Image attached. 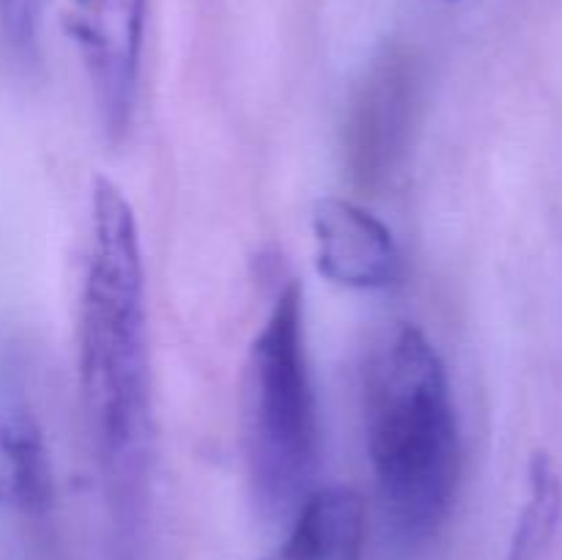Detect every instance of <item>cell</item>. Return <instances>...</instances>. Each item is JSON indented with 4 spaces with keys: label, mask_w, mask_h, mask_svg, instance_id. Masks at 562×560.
I'll return each instance as SVG.
<instances>
[{
    "label": "cell",
    "mask_w": 562,
    "mask_h": 560,
    "mask_svg": "<svg viewBox=\"0 0 562 560\" xmlns=\"http://www.w3.org/2000/svg\"><path fill=\"white\" fill-rule=\"evenodd\" d=\"M450 3H459V0H450Z\"/></svg>",
    "instance_id": "8fae6325"
},
{
    "label": "cell",
    "mask_w": 562,
    "mask_h": 560,
    "mask_svg": "<svg viewBox=\"0 0 562 560\" xmlns=\"http://www.w3.org/2000/svg\"><path fill=\"white\" fill-rule=\"evenodd\" d=\"M245 448L256 500L285 516L311 497L322 461L300 283H285L245 362Z\"/></svg>",
    "instance_id": "3957f363"
},
{
    "label": "cell",
    "mask_w": 562,
    "mask_h": 560,
    "mask_svg": "<svg viewBox=\"0 0 562 560\" xmlns=\"http://www.w3.org/2000/svg\"><path fill=\"white\" fill-rule=\"evenodd\" d=\"M417 104V71L404 49H387L368 66L351 99L346 159L357 184L379 187L409 143Z\"/></svg>",
    "instance_id": "5b68a950"
},
{
    "label": "cell",
    "mask_w": 562,
    "mask_h": 560,
    "mask_svg": "<svg viewBox=\"0 0 562 560\" xmlns=\"http://www.w3.org/2000/svg\"><path fill=\"white\" fill-rule=\"evenodd\" d=\"M148 0H66V27L86 66L102 126H130L140 77Z\"/></svg>",
    "instance_id": "277c9868"
},
{
    "label": "cell",
    "mask_w": 562,
    "mask_h": 560,
    "mask_svg": "<svg viewBox=\"0 0 562 560\" xmlns=\"http://www.w3.org/2000/svg\"><path fill=\"white\" fill-rule=\"evenodd\" d=\"M42 9L44 0H0V36L20 58L36 55Z\"/></svg>",
    "instance_id": "30bf717a"
},
{
    "label": "cell",
    "mask_w": 562,
    "mask_h": 560,
    "mask_svg": "<svg viewBox=\"0 0 562 560\" xmlns=\"http://www.w3.org/2000/svg\"><path fill=\"white\" fill-rule=\"evenodd\" d=\"M527 503L519 514L508 560H541L562 514V481L547 453L530 459Z\"/></svg>",
    "instance_id": "9c48e42d"
},
{
    "label": "cell",
    "mask_w": 562,
    "mask_h": 560,
    "mask_svg": "<svg viewBox=\"0 0 562 560\" xmlns=\"http://www.w3.org/2000/svg\"><path fill=\"white\" fill-rule=\"evenodd\" d=\"M0 453H3L9 486L27 514H44L53 505V461L44 443L42 423L27 404H14L0 421Z\"/></svg>",
    "instance_id": "ba28073f"
},
{
    "label": "cell",
    "mask_w": 562,
    "mask_h": 560,
    "mask_svg": "<svg viewBox=\"0 0 562 560\" xmlns=\"http://www.w3.org/2000/svg\"><path fill=\"white\" fill-rule=\"evenodd\" d=\"M316 267L344 289L379 291L401 283L404 256L393 231L346 198H322L313 209Z\"/></svg>",
    "instance_id": "8992f818"
},
{
    "label": "cell",
    "mask_w": 562,
    "mask_h": 560,
    "mask_svg": "<svg viewBox=\"0 0 562 560\" xmlns=\"http://www.w3.org/2000/svg\"><path fill=\"white\" fill-rule=\"evenodd\" d=\"M366 503L349 486L311 492L296 508L294 525L267 560H362Z\"/></svg>",
    "instance_id": "52a82bcc"
},
{
    "label": "cell",
    "mask_w": 562,
    "mask_h": 560,
    "mask_svg": "<svg viewBox=\"0 0 562 560\" xmlns=\"http://www.w3.org/2000/svg\"><path fill=\"white\" fill-rule=\"evenodd\" d=\"M146 272L135 212L99 176L80 294L77 371L93 448L113 481L132 483L151 459Z\"/></svg>",
    "instance_id": "6da1fadb"
},
{
    "label": "cell",
    "mask_w": 562,
    "mask_h": 560,
    "mask_svg": "<svg viewBox=\"0 0 562 560\" xmlns=\"http://www.w3.org/2000/svg\"><path fill=\"white\" fill-rule=\"evenodd\" d=\"M366 445L395 533L406 541L437 533L459 492L461 432L442 357L412 324L368 362Z\"/></svg>",
    "instance_id": "7a4b0ae2"
}]
</instances>
